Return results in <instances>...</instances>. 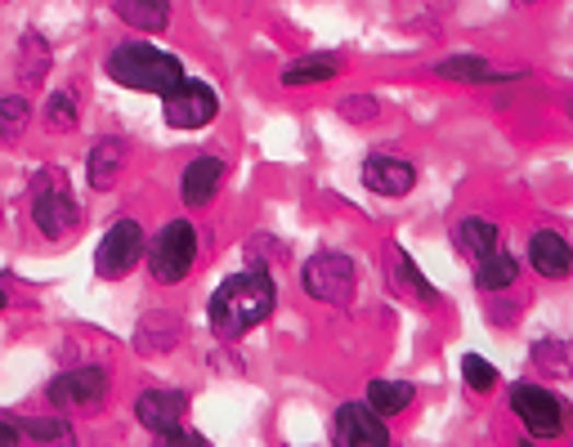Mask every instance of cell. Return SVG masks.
Instances as JSON below:
<instances>
[{
	"instance_id": "obj_30",
	"label": "cell",
	"mask_w": 573,
	"mask_h": 447,
	"mask_svg": "<svg viewBox=\"0 0 573 447\" xmlns=\"http://www.w3.org/2000/svg\"><path fill=\"white\" fill-rule=\"evenodd\" d=\"M27 434L40 438V443H55V438H72V425H68V421H55V416H45V421H32Z\"/></svg>"
},
{
	"instance_id": "obj_8",
	"label": "cell",
	"mask_w": 573,
	"mask_h": 447,
	"mask_svg": "<svg viewBox=\"0 0 573 447\" xmlns=\"http://www.w3.org/2000/svg\"><path fill=\"white\" fill-rule=\"evenodd\" d=\"M162 117L175 130H202L220 117V94L207 81H179L171 94H162Z\"/></svg>"
},
{
	"instance_id": "obj_29",
	"label": "cell",
	"mask_w": 573,
	"mask_h": 447,
	"mask_svg": "<svg viewBox=\"0 0 573 447\" xmlns=\"http://www.w3.org/2000/svg\"><path fill=\"white\" fill-rule=\"evenodd\" d=\"M341 117H346L350 126H376V117H381L376 94H346V98H341Z\"/></svg>"
},
{
	"instance_id": "obj_18",
	"label": "cell",
	"mask_w": 573,
	"mask_h": 447,
	"mask_svg": "<svg viewBox=\"0 0 573 447\" xmlns=\"http://www.w3.org/2000/svg\"><path fill=\"white\" fill-rule=\"evenodd\" d=\"M126 170V143L121 139H100L90 148V157H85V179L94 192H108Z\"/></svg>"
},
{
	"instance_id": "obj_13",
	"label": "cell",
	"mask_w": 573,
	"mask_h": 447,
	"mask_svg": "<svg viewBox=\"0 0 573 447\" xmlns=\"http://www.w3.org/2000/svg\"><path fill=\"white\" fill-rule=\"evenodd\" d=\"M529 264L547 282H569L573 278V242L556 228H538L529 237Z\"/></svg>"
},
{
	"instance_id": "obj_7",
	"label": "cell",
	"mask_w": 573,
	"mask_h": 447,
	"mask_svg": "<svg viewBox=\"0 0 573 447\" xmlns=\"http://www.w3.org/2000/svg\"><path fill=\"white\" fill-rule=\"evenodd\" d=\"M143 256H149V237H143V224L139 220H117L104 242H100V251H94V273H100L104 282H117L126 278Z\"/></svg>"
},
{
	"instance_id": "obj_14",
	"label": "cell",
	"mask_w": 573,
	"mask_h": 447,
	"mask_svg": "<svg viewBox=\"0 0 573 447\" xmlns=\"http://www.w3.org/2000/svg\"><path fill=\"white\" fill-rule=\"evenodd\" d=\"M224 157H194L179 179V192H184V207L202 211L207 202H215V192L224 188Z\"/></svg>"
},
{
	"instance_id": "obj_20",
	"label": "cell",
	"mask_w": 573,
	"mask_h": 447,
	"mask_svg": "<svg viewBox=\"0 0 573 447\" xmlns=\"http://www.w3.org/2000/svg\"><path fill=\"white\" fill-rule=\"evenodd\" d=\"M519 282V260L506 256V251H493L484 260H475V286H480L484 295H502Z\"/></svg>"
},
{
	"instance_id": "obj_5",
	"label": "cell",
	"mask_w": 573,
	"mask_h": 447,
	"mask_svg": "<svg viewBox=\"0 0 573 447\" xmlns=\"http://www.w3.org/2000/svg\"><path fill=\"white\" fill-rule=\"evenodd\" d=\"M194 264H198V228L188 220L162 224L157 237L149 242V273H153V282L175 286V282H184L188 273H194Z\"/></svg>"
},
{
	"instance_id": "obj_16",
	"label": "cell",
	"mask_w": 573,
	"mask_h": 447,
	"mask_svg": "<svg viewBox=\"0 0 573 447\" xmlns=\"http://www.w3.org/2000/svg\"><path fill=\"white\" fill-rule=\"evenodd\" d=\"M453 242H457V251L475 264V260H484L493 251H502V228L498 220H484V215H466L457 228H453Z\"/></svg>"
},
{
	"instance_id": "obj_25",
	"label": "cell",
	"mask_w": 573,
	"mask_h": 447,
	"mask_svg": "<svg viewBox=\"0 0 573 447\" xmlns=\"http://www.w3.org/2000/svg\"><path fill=\"white\" fill-rule=\"evenodd\" d=\"M27 121H32V104H27L23 94L0 98V148H5V143H19L23 130H27Z\"/></svg>"
},
{
	"instance_id": "obj_31",
	"label": "cell",
	"mask_w": 573,
	"mask_h": 447,
	"mask_svg": "<svg viewBox=\"0 0 573 447\" xmlns=\"http://www.w3.org/2000/svg\"><path fill=\"white\" fill-rule=\"evenodd\" d=\"M19 438H23V430L14 421H0V443H19Z\"/></svg>"
},
{
	"instance_id": "obj_21",
	"label": "cell",
	"mask_w": 573,
	"mask_h": 447,
	"mask_svg": "<svg viewBox=\"0 0 573 447\" xmlns=\"http://www.w3.org/2000/svg\"><path fill=\"white\" fill-rule=\"evenodd\" d=\"M367 403L386 421H395V416H404L417 403V385L412 380H372L367 385Z\"/></svg>"
},
{
	"instance_id": "obj_11",
	"label": "cell",
	"mask_w": 573,
	"mask_h": 447,
	"mask_svg": "<svg viewBox=\"0 0 573 447\" xmlns=\"http://www.w3.org/2000/svg\"><path fill=\"white\" fill-rule=\"evenodd\" d=\"M184 416H188V393L184 389H143L135 399V421L143 430H153L157 438L179 430Z\"/></svg>"
},
{
	"instance_id": "obj_26",
	"label": "cell",
	"mask_w": 573,
	"mask_h": 447,
	"mask_svg": "<svg viewBox=\"0 0 573 447\" xmlns=\"http://www.w3.org/2000/svg\"><path fill=\"white\" fill-rule=\"evenodd\" d=\"M175 322L166 314H153V318H143L139 327V354H166L171 344H175Z\"/></svg>"
},
{
	"instance_id": "obj_33",
	"label": "cell",
	"mask_w": 573,
	"mask_h": 447,
	"mask_svg": "<svg viewBox=\"0 0 573 447\" xmlns=\"http://www.w3.org/2000/svg\"><path fill=\"white\" fill-rule=\"evenodd\" d=\"M511 5H538V0H511Z\"/></svg>"
},
{
	"instance_id": "obj_35",
	"label": "cell",
	"mask_w": 573,
	"mask_h": 447,
	"mask_svg": "<svg viewBox=\"0 0 573 447\" xmlns=\"http://www.w3.org/2000/svg\"><path fill=\"white\" fill-rule=\"evenodd\" d=\"M0 5H5V0H0Z\"/></svg>"
},
{
	"instance_id": "obj_17",
	"label": "cell",
	"mask_w": 573,
	"mask_h": 447,
	"mask_svg": "<svg viewBox=\"0 0 573 447\" xmlns=\"http://www.w3.org/2000/svg\"><path fill=\"white\" fill-rule=\"evenodd\" d=\"M386 273H390V286L404 291L408 301H417V305H435L440 301V291L425 282V273L408 260L404 246H390V251H386Z\"/></svg>"
},
{
	"instance_id": "obj_24",
	"label": "cell",
	"mask_w": 573,
	"mask_h": 447,
	"mask_svg": "<svg viewBox=\"0 0 573 447\" xmlns=\"http://www.w3.org/2000/svg\"><path fill=\"white\" fill-rule=\"evenodd\" d=\"M45 130H55V134H68L77 121H81V98L77 90H55L50 98H45V113H40Z\"/></svg>"
},
{
	"instance_id": "obj_9",
	"label": "cell",
	"mask_w": 573,
	"mask_h": 447,
	"mask_svg": "<svg viewBox=\"0 0 573 447\" xmlns=\"http://www.w3.org/2000/svg\"><path fill=\"white\" fill-rule=\"evenodd\" d=\"M45 399L59 412H94L108 399V372L104 367H72L59 372L50 385H45Z\"/></svg>"
},
{
	"instance_id": "obj_1",
	"label": "cell",
	"mask_w": 573,
	"mask_h": 447,
	"mask_svg": "<svg viewBox=\"0 0 573 447\" xmlns=\"http://www.w3.org/2000/svg\"><path fill=\"white\" fill-rule=\"evenodd\" d=\"M273 301H278L273 278L260 264H252L247 273H233L215 286L207 305V322L220 340H243L252 327H260L273 314Z\"/></svg>"
},
{
	"instance_id": "obj_32",
	"label": "cell",
	"mask_w": 573,
	"mask_h": 447,
	"mask_svg": "<svg viewBox=\"0 0 573 447\" xmlns=\"http://www.w3.org/2000/svg\"><path fill=\"white\" fill-rule=\"evenodd\" d=\"M560 108H564V117H569V126H573V94L564 98V104H560Z\"/></svg>"
},
{
	"instance_id": "obj_15",
	"label": "cell",
	"mask_w": 573,
	"mask_h": 447,
	"mask_svg": "<svg viewBox=\"0 0 573 447\" xmlns=\"http://www.w3.org/2000/svg\"><path fill=\"white\" fill-rule=\"evenodd\" d=\"M430 72L444 77V81H457V85H484V81H515L524 72H498L484 55H448L440 63H430Z\"/></svg>"
},
{
	"instance_id": "obj_4",
	"label": "cell",
	"mask_w": 573,
	"mask_h": 447,
	"mask_svg": "<svg viewBox=\"0 0 573 447\" xmlns=\"http://www.w3.org/2000/svg\"><path fill=\"white\" fill-rule=\"evenodd\" d=\"M32 224L50 237V242H63L81 228V202L77 192L63 184L59 170H40L36 188H32Z\"/></svg>"
},
{
	"instance_id": "obj_6",
	"label": "cell",
	"mask_w": 573,
	"mask_h": 447,
	"mask_svg": "<svg viewBox=\"0 0 573 447\" xmlns=\"http://www.w3.org/2000/svg\"><path fill=\"white\" fill-rule=\"evenodd\" d=\"M301 286H305L309 301L346 309V305L354 301V291H359V269H354V260L341 256V251H318V256L305 260Z\"/></svg>"
},
{
	"instance_id": "obj_27",
	"label": "cell",
	"mask_w": 573,
	"mask_h": 447,
	"mask_svg": "<svg viewBox=\"0 0 573 447\" xmlns=\"http://www.w3.org/2000/svg\"><path fill=\"white\" fill-rule=\"evenodd\" d=\"M534 363H538V372H547V376H569V372H573L569 344H564V340H551V336L534 340Z\"/></svg>"
},
{
	"instance_id": "obj_12",
	"label": "cell",
	"mask_w": 573,
	"mask_h": 447,
	"mask_svg": "<svg viewBox=\"0 0 573 447\" xmlns=\"http://www.w3.org/2000/svg\"><path fill=\"white\" fill-rule=\"evenodd\" d=\"M363 188L376 197H408L417 188V166L395 153H372L363 162Z\"/></svg>"
},
{
	"instance_id": "obj_34",
	"label": "cell",
	"mask_w": 573,
	"mask_h": 447,
	"mask_svg": "<svg viewBox=\"0 0 573 447\" xmlns=\"http://www.w3.org/2000/svg\"><path fill=\"white\" fill-rule=\"evenodd\" d=\"M5 305H10V295H5V291H0V309H5Z\"/></svg>"
},
{
	"instance_id": "obj_23",
	"label": "cell",
	"mask_w": 573,
	"mask_h": 447,
	"mask_svg": "<svg viewBox=\"0 0 573 447\" xmlns=\"http://www.w3.org/2000/svg\"><path fill=\"white\" fill-rule=\"evenodd\" d=\"M341 55H305L296 63L282 68V85H323L331 77H341Z\"/></svg>"
},
{
	"instance_id": "obj_19",
	"label": "cell",
	"mask_w": 573,
	"mask_h": 447,
	"mask_svg": "<svg viewBox=\"0 0 573 447\" xmlns=\"http://www.w3.org/2000/svg\"><path fill=\"white\" fill-rule=\"evenodd\" d=\"M113 10L126 27L143 32V36H157L171 23V0H113Z\"/></svg>"
},
{
	"instance_id": "obj_10",
	"label": "cell",
	"mask_w": 573,
	"mask_h": 447,
	"mask_svg": "<svg viewBox=\"0 0 573 447\" xmlns=\"http://www.w3.org/2000/svg\"><path fill=\"white\" fill-rule=\"evenodd\" d=\"M331 438L341 447H386L390 425L372 403H341L337 416H331Z\"/></svg>"
},
{
	"instance_id": "obj_22",
	"label": "cell",
	"mask_w": 573,
	"mask_h": 447,
	"mask_svg": "<svg viewBox=\"0 0 573 447\" xmlns=\"http://www.w3.org/2000/svg\"><path fill=\"white\" fill-rule=\"evenodd\" d=\"M50 63H55L50 40L36 36V32H23V40H19V81L23 85H40L45 77H50Z\"/></svg>"
},
{
	"instance_id": "obj_3",
	"label": "cell",
	"mask_w": 573,
	"mask_h": 447,
	"mask_svg": "<svg viewBox=\"0 0 573 447\" xmlns=\"http://www.w3.org/2000/svg\"><path fill=\"white\" fill-rule=\"evenodd\" d=\"M506 408L524 425V434L542 438V443L547 438H564L569 425H573L569 399H564V393H556V389H547V385H538V380H515L506 389Z\"/></svg>"
},
{
	"instance_id": "obj_28",
	"label": "cell",
	"mask_w": 573,
	"mask_h": 447,
	"mask_svg": "<svg viewBox=\"0 0 573 447\" xmlns=\"http://www.w3.org/2000/svg\"><path fill=\"white\" fill-rule=\"evenodd\" d=\"M461 380H466L470 393H493V389L502 385L498 367H493L489 358H480V354H466V358H461Z\"/></svg>"
},
{
	"instance_id": "obj_2",
	"label": "cell",
	"mask_w": 573,
	"mask_h": 447,
	"mask_svg": "<svg viewBox=\"0 0 573 447\" xmlns=\"http://www.w3.org/2000/svg\"><path fill=\"white\" fill-rule=\"evenodd\" d=\"M104 72H108V81H117L126 90H143V94H171L184 81V63L149 40L113 45L104 59Z\"/></svg>"
}]
</instances>
